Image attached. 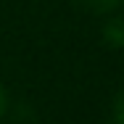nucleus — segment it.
<instances>
[{"instance_id": "1", "label": "nucleus", "mask_w": 124, "mask_h": 124, "mask_svg": "<svg viewBox=\"0 0 124 124\" xmlns=\"http://www.w3.org/2000/svg\"><path fill=\"white\" fill-rule=\"evenodd\" d=\"M103 37L111 48H124V19H114L103 29Z\"/></svg>"}, {"instance_id": "2", "label": "nucleus", "mask_w": 124, "mask_h": 124, "mask_svg": "<svg viewBox=\"0 0 124 124\" xmlns=\"http://www.w3.org/2000/svg\"><path fill=\"white\" fill-rule=\"evenodd\" d=\"M87 11H98V13H103V11H111L119 0H79Z\"/></svg>"}, {"instance_id": "3", "label": "nucleus", "mask_w": 124, "mask_h": 124, "mask_svg": "<svg viewBox=\"0 0 124 124\" xmlns=\"http://www.w3.org/2000/svg\"><path fill=\"white\" fill-rule=\"evenodd\" d=\"M114 119H116V124H124V90L114 100Z\"/></svg>"}, {"instance_id": "4", "label": "nucleus", "mask_w": 124, "mask_h": 124, "mask_svg": "<svg viewBox=\"0 0 124 124\" xmlns=\"http://www.w3.org/2000/svg\"><path fill=\"white\" fill-rule=\"evenodd\" d=\"M3 111H5V93H3V87H0V116H3Z\"/></svg>"}]
</instances>
